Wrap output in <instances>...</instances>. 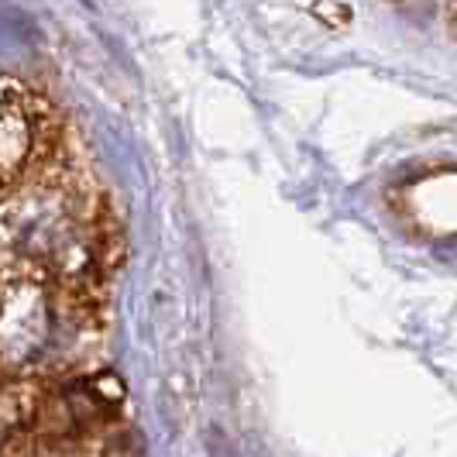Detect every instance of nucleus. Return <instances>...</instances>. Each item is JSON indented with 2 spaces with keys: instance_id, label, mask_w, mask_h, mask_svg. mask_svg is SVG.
<instances>
[{
  "instance_id": "obj_1",
  "label": "nucleus",
  "mask_w": 457,
  "mask_h": 457,
  "mask_svg": "<svg viewBox=\"0 0 457 457\" xmlns=\"http://www.w3.org/2000/svg\"><path fill=\"white\" fill-rule=\"evenodd\" d=\"M117 254L120 234L104 210L100 189L66 162L0 189V265L104 293Z\"/></svg>"
},
{
  "instance_id": "obj_2",
  "label": "nucleus",
  "mask_w": 457,
  "mask_h": 457,
  "mask_svg": "<svg viewBox=\"0 0 457 457\" xmlns=\"http://www.w3.org/2000/svg\"><path fill=\"white\" fill-rule=\"evenodd\" d=\"M100 289L0 265V371L38 378L87 361L100 341Z\"/></svg>"
},
{
  "instance_id": "obj_3",
  "label": "nucleus",
  "mask_w": 457,
  "mask_h": 457,
  "mask_svg": "<svg viewBox=\"0 0 457 457\" xmlns=\"http://www.w3.org/2000/svg\"><path fill=\"white\" fill-rule=\"evenodd\" d=\"M451 24H454V35H457V0H451Z\"/></svg>"
},
{
  "instance_id": "obj_4",
  "label": "nucleus",
  "mask_w": 457,
  "mask_h": 457,
  "mask_svg": "<svg viewBox=\"0 0 457 457\" xmlns=\"http://www.w3.org/2000/svg\"><path fill=\"white\" fill-rule=\"evenodd\" d=\"M4 440H7V423L0 420V447H4Z\"/></svg>"
}]
</instances>
